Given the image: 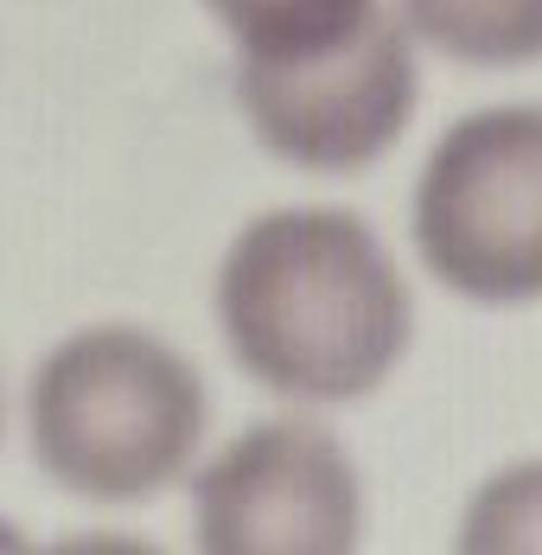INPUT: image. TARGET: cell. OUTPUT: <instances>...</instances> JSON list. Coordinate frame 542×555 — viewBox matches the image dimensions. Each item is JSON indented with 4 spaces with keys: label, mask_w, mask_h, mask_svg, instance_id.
Masks as SVG:
<instances>
[{
    "label": "cell",
    "mask_w": 542,
    "mask_h": 555,
    "mask_svg": "<svg viewBox=\"0 0 542 555\" xmlns=\"http://www.w3.org/2000/svg\"><path fill=\"white\" fill-rule=\"evenodd\" d=\"M211 20L236 39L243 64H294L345 46L377 0H205Z\"/></svg>",
    "instance_id": "cell-6"
},
{
    "label": "cell",
    "mask_w": 542,
    "mask_h": 555,
    "mask_svg": "<svg viewBox=\"0 0 542 555\" xmlns=\"http://www.w3.org/2000/svg\"><path fill=\"white\" fill-rule=\"evenodd\" d=\"M364 499L320 422H256L198 473L192 537L211 555H345Z\"/></svg>",
    "instance_id": "cell-5"
},
{
    "label": "cell",
    "mask_w": 542,
    "mask_h": 555,
    "mask_svg": "<svg viewBox=\"0 0 542 555\" xmlns=\"http://www.w3.org/2000/svg\"><path fill=\"white\" fill-rule=\"evenodd\" d=\"M236 103L256 141L307 172H364L396 147L415 115V52L409 26L377 0V13L320 57L243 64Z\"/></svg>",
    "instance_id": "cell-4"
},
{
    "label": "cell",
    "mask_w": 542,
    "mask_h": 555,
    "mask_svg": "<svg viewBox=\"0 0 542 555\" xmlns=\"http://www.w3.org/2000/svg\"><path fill=\"white\" fill-rule=\"evenodd\" d=\"M415 243L466 300H542V109H479L434 141Z\"/></svg>",
    "instance_id": "cell-3"
},
{
    "label": "cell",
    "mask_w": 542,
    "mask_h": 555,
    "mask_svg": "<svg viewBox=\"0 0 542 555\" xmlns=\"http://www.w3.org/2000/svg\"><path fill=\"white\" fill-rule=\"evenodd\" d=\"M217 320L243 377L294 402H351L409 351L415 300L364 218L269 211L217 269Z\"/></svg>",
    "instance_id": "cell-1"
},
{
    "label": "cell",
    "mask_w": 542,
    "mask_h": 555,
    "mask_svg": "<svg viewBox=\"0 0 542 555\" xmlns=\"http://www.w3.org/2000/svg\"><path fill=\"white\" fill-rule=\"evenodd\" d=\"M402 20L460 64H537L542 0H402Z\"/></svg>",
    "instance_id": "cell-7"
},
{
    "label": "cell",
    "mask_w": 542,
    "mask_h": 555,
    "mask_svg": "<svg viewBox=\"0 0 542 555\" xmlns=\"http://www.w3.org/2000/svg\"><path fill=\"white\" fill-rule=\"evenodd\" d=\"M460 550L473 555H517L530 550L542 555V460L530 466H511L479 486V499L466 511V530H460Z\"/></svg>",
    "instance_id": "cell-8"
},
{
    "label": "cell",
    "mask_w": 542,
    "mask_h": 555,
    "mask_svg": "<svg viewBox=\"0 0 542 555\" xmlns=\"http://www.w3.org/2000/svg\"><path fill=\"white\" fill-rule=\"evenodd\" d=\"M26 435L46 479L77 499H154L205 441V384L141 326H83L39 364L26 389Z\"/></svg>",
    "instance_id": "cell-2"
}]
</instances>
